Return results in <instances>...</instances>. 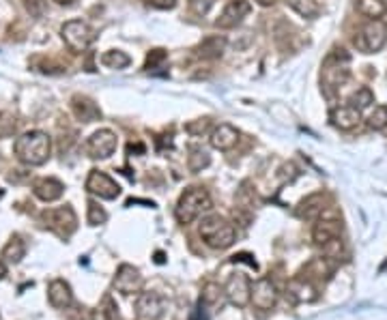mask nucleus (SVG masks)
<instances>
[{
    "instance_id": "473e14b6",
    "label": "nucleus",
    "mask_w": 387,
    "mask_h": 320,
    "mask_svg": "<svg viewBox=\"0 0 387 320\" xmlns=\"http://www.w3.org/2000/svg\"><path fill=\"white\" fill-rule=\"evenodd\" d=\"M368 127L375 131H383L387 127V106H377L375 112L368 116Z\"/></svg>"
},
{
    "instance_id": "f257e3e1",
    "label": "nucleus",
    "mask_w": 387,
    "mask_h": 320,
    "mask_svg": "<svg viewBox=\"0 0 387 320\" xmlns=\"http://www.w3.org/2000/svg\"><path fill=\"white\" fill-rule=\"evenodd\" d=\"M13 153L26 166H44L52 155V140L44 131L22 133L15 140Z\"/></svg>"
},
{
    "instance_id": "39448f33",
    "label": "nucleus",
    "mask_w": 387,
    "mask_h": 320,
    "mask_svg": "<svg viewBox=\"0 0 387 320\" xmlns=\"http://www.w3.org/2000/svg\"><path fill=\"white\" fill-rule=\"evenodd\" d=\"M39 219H41V224L46 228L56 232L61 238H69L77 230V215L71 209V205L56 207V209H46L41 215H39Z\"/></svg>"
},
{
    "instance_id": "1a4fd4ad",
    "label": "nucleus",
    "mask_w": 387,
    "mask_h": 320,
    "mask_svg": "<svg viewBox=\"0 0 387 320\" xmlns=\"http://www.w3.org/2000/svg\"><path fill=\"white\" fill-rule=\"evenodd\" d=\"M116 147H119V140H116V133L110 131V129H100V131H95L91 138H88V142H86V153L88 157L93 159H108Z\"/></svg>"
},
{
    "instance_id": "e433bc0d",
    "label": "nucleus",
    "mask_w": 387,
    "mask_h": 320,
    "mask_svg": "<svg viewBox=\"0 0 387 320\" xmlns=\"http://www.w3.org/2000/svg\"><path fill=\"white\" fill-rule=\"evenodd\" d=\"M216 3H218V0H189V11L194 15L202 17V15H207L213 9V5H216Z\"/></svg>"
},
{
    "instance_id": "393cba45",
    "label": "nucleus",
    "mask_w": 387,
    "mask_h": 320,
    "mask_svg": "<svg viewBox=\"0 0 387 320\" xmlns=\"http://www.w3.org/2000/svg\"><path fill=\"white\" fill-rule=\"evenodd\" d=\"M24 254H26V243L22 241V236H17V234H13L11 238H9V243L3 247V256L7 263H11V265H17L19 260L24 258Z\"/></svg>"
},
{
    "instance_id": "a211bd4d",
    "label": "nucleus",
    "mask_w": 387,
    "mask_h": 320,
    "mask_svg": "<svg viewBox=\"0 0 387 320\" xmlns=\"http://www.w3.org/2000/svg\"><path fill=\"white\" fill-rule=\"evenodd\" d=\"M329 121H332L334 127L342 129V131H348V129H355L361 121V112L355 110L353 106H338L332 110V114H329Z\"/></svg>"
},
{
    "instance_id": "4468645a",
    "label": "nucleus",
    "mask_w": 387,
    "mask_h": 320,
    "mask_svg": "<svg viewBox=\"0 0 387 320\" xmlns=\"http://www.w3.org/2000/svg\"><path fill=\"white\" fill-rule=\"evenodd\" d=\"M114 288L119 290L121 294H133V292H140L142 290V275L140 271L131 267V265H121L119 271L114 275Z\"/></svg>"
},
{
    "instance_id": "ea45409f",
    "label": "nucleus",
    "mask_w": 387,
    "mask_h": 320,
    "mask_svg": "<svg viewBox=\"0 0 387 320\" xmlns=\"http://www.w3.org/2000/svg\"><path fill=\"white\" fill-rule=\"evenodd\" d=\"M133 151H135V153H144V147H142V144H135V147H133V144H129V147H127V153L131 155Z\"/></svg>"
},
{
    "instance_id": "a878e982",
    "label": "nucleus",
    "mask_w": 387,
    "mask_h": 320,
    "mask_svg": "<svg viewBox=\"0 0 387 320\" xmlns=\"http://www.w3.org/2000/svg\"><path fill=\"white\" fill-rule=\"evenodd\" d=\"M357 11L368 19H381L387 13V0H357Z\"/></svg>"
},
{
    "instance_id": "2eb2a0df",
    "label": "nucleus",
    "mask_w": 387,
    "mask_h": 320,
    "mask_svg": "<svg viewBox=\"0 0 387 320\" xmlns=\"http://www.w3.org/2000/svg\"><path fill=\"white\" fill-rule=\"evenodd\" d=\"M71 112L80 123H95L102 118V110L91 97L86 95H73L71 97Z\"/></svg>"
},
{
    "instance_id": "6e6552de",
    "label": "nucleus",
    "mask_w": 387,
    "mask_h": 320,
    "mask_svg": "<svg viewBox=\"0 0 387 320\" xmlns=\"http://www.w3.org/2000/svg\"><path fill=\"white\" fill-rule=\"evenodd\" d=\"M86 191L93 196H100L104 200H116L121 196V185L110 178L106 172L102 170H91L86 176V183H84Z\"/></svg>"
},
{
    "instance_id": "aec40b11",
    "label": "nucleus",
    "mask_w": 387,
    "mask_h": 320,
    "mask_svg": "<svg viewBox=\"0 0 387 320\" xmlns=\"http://www.w3.org/2000/svg\"><path fill=\"white\" fill-rule=\"evenodd\" d=\"M286 292H288V297L293 299L295 303H310V301H314V299H317V286L310 282V279H305V277L290 279Z\"/></svg>"
},
{
    "instance_id": "dca6fc26",
    "label": "nucleus",
    "mask_w": 387,
    "mask_h": 320,
    "mask_svg": "<svg viewBox=\"0 0 387 320\" xmlns=\"http://www.w3.org/2000/svg\"><path fill=\"white\" fill-rule=\"evenodd\" d=\"M209 142H211V147L216 149V151H230V149H235L237 147V142H239V131L232 127V125H228V123H222V125H218L216 129L211 131V135H209Z\"/></svg>"
},
{
    "instance_id": "5701e85b",
    "label": "nucleus",
    "mask_w": 387,
    "mask_h": 320,
    "mask_svg": "<svg viewBox=\"0 0 387 320\" xmlns=\"http://www.w3.org/2000/svg\"><path fill=\"white\" fill-rule=\"evenodd\" d=\"M325 194H312L305 200H301V205L297 207V217L299 219H317L325 211Z\"/></svg>"
},
{
    "instance_id": "412c9836",
    "label": "nucleus",
    "mask_w": 387,
    "mask_h": 320,
    "mask_svg": "<svg viewBox=\"0 0 387 320\" xmlns=\"http://www.w3.org/2000/svg\"><path fill=\"white\" fill-rule=\"evenodd\" d=\"M224 50H226V37L224 35H211V37H205L198 44L196 56L202 58V61H216V58H222Z\"/></svg>"
},
{
    "instance_id": "f8f14e48",
    "label": "nucleus",
    "mask_w": 387,
    "mask_h": 320,
    "mask_svg": "<svg viewBox=\"0 0 387 320\" xmlns=\"http://www.w3.org/2000/svg\"><path fill=\"white\" fill-rule=\"evenodd\" d=\"M164 312V297L158 292H142L138 301H135V316H138V320H160Z\"/></svg>"
},
{
    "instance_id": "f03ea898",
    "label": "nucleus",
    "mask_w": 387,
    "mask_h": 320,
    "mask_svg": "<svg viewBox=\"0 0 387 320\" xmlns=\"http://www.w3.org/2000/svg\"><path fill=\"white\" fill-rule=\"evenodd\" d=\"M348 63H351V54L342 48L340 50L336 48L327 56L321 71V88L327 97H334V93H338L348 82V77H351Z\"/></svg>"
},
{
    "instance_id": "4c0bfd02",
    "label": "nucleus",
    "mask_w": 387,
    "mask_h": 320,
    "mask_svg": "<svg viewBox=\"0 0 387 320\" xmlns=\"http://www.w3.org/2000/svg\"><path fill=\"white\" fill-rule=\"evenodd\" d=\"M209 127H211V118H198V121L189 123L185 129H187L191 135H202V133L209 131Z\"/></svg>"
},
{
    "instance_id": "6ab92c4d",
    "label": "nucleus",
    "mask_w": 387,
    "mask_h": 320,
    "mask_svg": "<svg viewBox=\"0 0 387 320\" xmlns=\"http://www.w3.org/2000/svg\"><path fill=\"white\" fill-rule=\"evenodd\" d=\"M48 301L52 308L56 310H65L73 303V292L71 286L65 282V279H54L48 286Z\"/></svg>"
},
{
    "instance_id": "72a5a7b5",
    "label": "nucleus",
    "mask_w": 387,
    "mask_h": 320,
    "mask_svg": "<svg viewBox=\"0 0 387 320\" xmlns=\"http://www.w3.org/2000/svg\"><path fill=\"white\" fill-rule=\"evenodd\" d=\"M22 5L30 17H44L48 11V0H22Z\"/></svg>"
},
{
    "instance_id": "58836bf2",
    "label": "nucleus",
    "mask_w": 387,
    "mask_h": 320,
    "mask_svg": "<svg viewBox=\"0 0 387 320\" xmlns=\"http://www.w3.org/2000/svg\"><path fill=\"white\" fill-rule=\"evenodd\" d=\"M179 0H147L149 7H155V9H174L177 7Z\"/></svg>"
},
{
    "instance_id": "c85d7f7f",
    "label": "nucleus",
    "mask_w": 387,
    "mask_h": 320,
    "mask_svg": "<svg viewBox=\"0 0 387 320\" xmlns=\"http://www.w3.org/2000/svg\"><path fill=\"white\" fill-rule=\"evenodd\" d=\"M375 104V93L368 88V86H361L357 88L351 97H348V106H353L355 110H366L368 106H372Z\"/></svg>"
},
{
    "instance_id": "f3484780",
    "label": "nucleus",
    "mask_w": 387,
    "mask_h": 320,
    "mask_svg": "<svg viewBox=\"0 0 387 320\" xmlns=\"http://www.w3.org/2000/svg\"><path fill=\"white\" fill-rule=\"evenodd\" d=\"M342 234V224L338 222V219H319V222L314 224V230H312V238L317 245H329L338 241Z\"/></svg>"
},
{
    "instance_id": "7c9ffc66",
    "label": "nucleus",
    "mask_w": 387,
    "mask_h": 320,
    "mask_svg": "<svg viewBox=\"0 0 387 320\" xmlns=\"http://www.w3.org/2000/svg\"><path fill=\"white\" fill-rule=\"evenodd\" d=\"M166 61H168V54H166V50H151L149 54H147V63H144V69L151 73H155L158 69H164L166 67Z\"/></svg>"
},
{
    "instance_id": "0eeeda50",
    "label": "nucleus",
    "mask_w": 387,
    "mask_h": 320,
    "mask_svg": "<svg viewBox=\"0 0 387 320\" xmlns=\"http://www.w3.org/2000/svg\"><path fill=\"white\" fill-rule=\"evenodd\" d=\"M61 37H63L65 46L73 54L86 52L91 48V44L97 39L95 30L86 22H82V19H69V22H65L61 28Z\"/></svg>"
},
{
    "instance_id": "9d476101",
    "label": "nucleus",
    "mask_w": 387,
    "mask_h": 320,
    "mask_svg": "<svg viewBox=\"0 0 387 320\" xmlns=\"http://www.w3.org/2000/svg\"><path fill=\"white\" fill-rule=\"evenodd\" d=\"M249 303L254 305L256 310H263V312L274 310L276 303H278V288H276V284L271 282V279H267V277L254 282V284H252Z\"/></svg>"
},
{
    "instance_id": "cd10ccee",
    "label": "nucleus",
    "mask_w": 387,
    "mask_h": 320,
    "mask_svg": "<svg viewBox=\"0 0 387 320\" xmlns=\"http://www.w3.org/2000/svg\"><path fill=\"white\" fill-rule=\"evenodd\" d=\"M102 65L108 69H125L131 65V58L121 50H110L102 56Z\"/></svg>"
},
{
    "instance_id": "c9c22d12",
    "label": "nucleus",
    "mask_w": 387,
    "mask_h": 320,
    "mask_svg": "<svg viewBox=\"0 0 387 320\" xmlns=\"http://www.w3.org/2000/svg\"><path fill=\"white\" fill-rule=\"evenodd\" d=\"M220 297H222V288H220L218 284H207L205 290H202L200 303H205V305H213V303H218V301H220Z\"/></svg>"
},
{
    "instance_id": "a19ab883",
    "label": "nucleus",
    "mask_w": 387,
    "mask_h": 320,
    "mask_svg": "<svg viewBox=\"0 0 387 320\" xmlns=\"http://www.w3.org/2000/svg\"><path fill=\"white\" fill-rule=\"evenodd\" d=\"M7 275V267H5V263H3V260H0V279H3Z\"/></svg>"
},
{
    "instance_id": "4be33fe9",
    "label": "nucleus",
    "mask_w": 387,
    "mask_h": 320,
    "mask_svg": "<svg viewBox=\"0 0 387 320\" xmlns=\"http://www.w3.org/2000/svg\"><path fill=\"white\" fill-rule=\"evenodd\" d=\"M32 194L44 203H54L65 194V185L58 178H39L32 185Z\"/></svg>"
},
{
    "instance_id": "b1692460",
    "label": "nucleus",
    "mask_w": 387,
    "mask_h": 320,
    "mask_svg": "<svg viewBox=\"0 0 387 320\" xmlns=\"http://www.w3.org/2000/svg\"><path fill=\"white\" fill-rule=\"evenodd\" d=\"M286 5L305 19H314L323 11L319 0H286Z\"/></svg>"
},
{
    "instance_id": "7ed1b4c3",
    "label": "nucleus",
    "mask_w": 387,
    "mask_h": 320,
    "mask_svg": "<svg viewBox=\"0 0 387 320\" xmlns=\"http://www.w3.org/2000/svg\"><path fill=\"white\" fill-rule=\"evenodd\" d=\"M200 238L213 250H228L237 238V230L222 215H207L200 222Z\"/></svg>"
},
{
    "instance_id": "bb28decb",
    "label": "nucleus",
    "mask_w": 387,
    "mask_h": 320,
    "mask_svg": "<svg viewBox=\"0 0 387 320\" xmlns=\"http://www.w3.org/2000/svg\"><path fill=\"white\" fill-rule=\"evenodd\" d=\"M303 273H305L303 277L310 279L312 284H314V279H319V282L323 279V282H325V279L329 277V273H332V267H329L327 258H314L312 263H310V265L303 269Z\"/></svg>"
},
{
    "instance_id": "ddd939ff",
    "label": "nucleus",
    "mask_w": 387,
    "mask_h": 320,
    "mask_svg": "<svg viewBox=\"0 0 387 320\" xmlns=\"http://www.w3.org/2000/svg\"><path fill=\"white\" fill-rule=\"evenodd\" d=\"M228 301L237 308H245L252 299V284L249 279L243 275V273H235L228 282H226V288H224Z\"/></svg>"
},
{
    "instance_id": "2f4dec72",
    "label": "nucleus",
    "mask_w": 387,
    "mask_h": 320,
    "mask_svg": "<svg viewBox=\"0 0 387 320\" xmlns=\"http://www.w3.org/2000/svg\"><path fill=\"white\" fill-rule=\"evenodd\" d=\"M86 222L91 226H102L108 222V213L104 211V207H100L95 203V200H88V215H86Z\"/></svg>"
},
{
    "instance_id": "423d86ee",
    "label": "nucleus",
    "mask_w": 387,
    "mask_h": 320,
    "mask_svg": "<svg viewBox=\"0 0 387 320\" xmlns=\"http://www.w3.org/2000/svg\"><path fill=\"white\" fill-rule=\"evenodd\" d=\"M385 44H387V24L383 19L366 22L355 37V46L361 54H377L385 48Z\"/></svg>"
},
{
    "instance_id": "9b49d317",
    "label": "nucleus",
    "mask_w": 387,
    "mask_h": 320,
    "mask_svg": "<svg viewBox=\"0 0 387 320\" xmlns=\"http://www.w3.org/2000/svg\"><path fill=\"white\" fill-rule=\"evenodd\" d=\"M252 5L249 0H230V3L224 7L222 15L216 19V26L222 30H230V28H237L243 19L249 15Z\"/></svg>"
},
{
    "instance_id": "20e7f679",
    "label": "nucleus",
    "mask_w": 387,
    "mask_h": 320,
    "mask_svg": "<svg viewBox=\"0 0 387 320\" xmlns=\"http://www.w3.org/2000/svg\"><path fill=\"white\" fill-rule=\"evenodd\" d=\"M211 205H213L211 196L205 187H187L179 198L174 215H177L179 224L187 226L191 222H196L202 213H207L211 209Z\"/></svg>"
},
{
    "instance_id": "c756f323",
    "label": "nucleus",
    "mask_w": 387,
    "mask_h": 320,
    "mask_svg": "<svg viewBox=\"0 0 387 320\" xmlns=\"http://www.w3.org/2000/svg\"><path fill=\"white\" fill-rule=\"evenodd\" d=\"M211 164V155L205 151V149H198V147H194L189 151V157H187V168L189 172H200L202 168H207Z\"/></svg>"
},
{
    "instance_id": "f704fd0d",
    "label": "nucleus",
    "mask_w": 387,
    "mask_h": 320,
    "mask_svg": "<svg viewBox=\"0 0 387 320\" xmlns=\"http://www.w3.org/2000/svg\"><path fill=\"white\" fill-rule=\"evenodd\" d=\"M15 129H17L15 116L9 114V112H0V138H9V135H13Z\"/></svg>"
}]
</instances>
